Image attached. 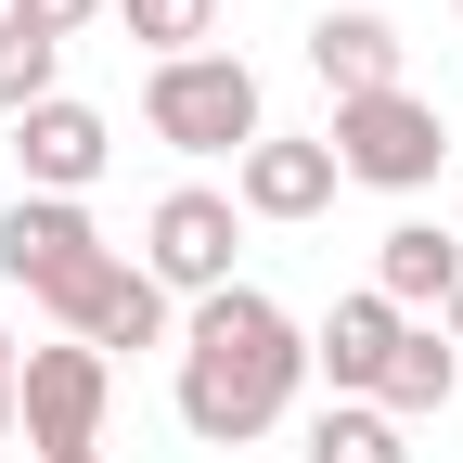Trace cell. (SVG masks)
<instances>
[{"instance_id": "obj_2", "label": "cell", "mask_w": 463, "mask_h": 463, "mask_svg": "<svg viewBox=\"0 0 463 463\" xmlns=\"http://www.w3.org/2000/svg\"><path fill=\"white\" fill-rule=\"evenodd\" d=\"M142 129L167 155H245L258 142V65L245 52H181L142 78Z\"/></svg>"}, {"instance_id": "obj_16", "label": "cell", "mask_w": 463, "mask_h": 463, "mask_svg": "<svg viewBox=\"0 0 463 463\" xmlns=\"http://www.w3.org/2000/svg\"><path fill=\"white\" fill-rule=\"evenodd\" d=\"M52 65H65V52L26 39L14 14H0V116H39V103H52Z\"/></svg>"}, {"instance_id": "obj_8", "label": "cell", "mask_w": 463, "mask_h": 463, "mask_svg": "<svg viewBox=\"0 0 463 463\" xmlns=\"http://www.w3.org/2000/svg\"><path fill=\"white\" fill-rule=\"evenodd\" d=\"M335 181H347L335 142H270V129H258L245 155H232V206H245V219H322Z\"/></svg>"}, {"instance_id": "obj_3", "label": "cell", "mask_w": 463, "mask_h": 463, "mask_svg": "<svg viewBox=\"0 0 463 463\" xmlns=\"http://www.w3.org/2000/svg\"><path fill=\"white\" fill-rule=\"evenodd\" d=\"M335 167L347 181H373V194H425L438 167L463 155L450 129H438V103H412V90H361V103H335Z\"/></svg>"}, {"instance_id": "obj_18", "label": "cell", "mask_w": 463, "mask_h": 463, "mask_svg": "<svg viewBox=\"0 0 463 463\" xmlns=\"http://www.w3.org/2000/svg\"><path fill=\"white\" fill-rule=\"evenodd\" d=\"M0 450H14V335H0Z\"/></svg>"}, {"instance_id": "obj_13", "label": "cell", "mask_w": 463, "mask_h": 463, "mask_svg": "<svg viewBox=\"0 0 463 463\" xmlns=\"http://www.w3.org/2000/svg\"><path fill=\"white\" fill-rule=\"evenodd\" d=\"M450 386H463V347H450L438 322H412V335H399V361H386V386H373V412H386V425L450 412Z\"/></svg>"}, {"instance_id": "obj_12", "label": "cell", "mask_w": 463, "mask_h": 463, "mask_svg": "<svg viewBox=\"0 0 463 463\" xmlns=\"http://www.w3.org/2000/svg\"><path fill=\"white\" fill-rule=\"evenodd\" d=\"M309 65H322V90H335V103L399 90V26H386V14H322V26H309Z\"/></svg>"}, {"instance_id": "obj_4", "label": "cell", "mask_w": 463, "mask_h": 463, "mask_svg": "<svg viewBox=\"0 0 463 463\" xmlns=\"http://www.w3.org/2000/svg\"><path fill=\"white\" fill-rule=\"evenodd\" d=\"M103 399H116V361L103 347H26L14 361V425H26V463H65V450H90L103 438Z\"/></svg>"}, {"instance_id": "obj_20", "label": "cell", "mask_w": 463, "mask_h": 463, "mask_svg": "<svg viewBox=\"0 0 463 463\" xmlns=\"http://www.w3.org/2000/svg\"><path fill=\"white\" fill-rule=\"evenodd\" d=\"M65 463H103V450H65Z\"/></svg>"}, {"instance_id": "obj_9", "label": "cell", "mask_w": 463, "mask_h": 463, "mask_svg": "<svg viewBox=\"0 0 463 463\" xmlns=\"http://www.w3.org/2000/svg\"><path fill=\"white\" fill-rule=\"evenodd\" d=\"M103 155H116V129H103L90 103H65V90H52L39 116H14V167H26V194H90Z\"/></svg>"}, {"instance_id": "obj_14", "label": "cell", "mask_w": 463, "mask_h": 463, "mask_svg": "<svg viewBox=\"0 0 463 463\" xmlns=\"http://www.w3.org/2000/svg\"><path fill=\"white\" fill-rule=\"evenodd\" d=\"M309 463H412V450H399V425L373 412V399H335V412L309 425Z\"/></svg>"}, {"instance_id": "obj_10", "label": "cell", "mask_w": 463, "mask_h": 463, "mask_svg": "<svg viewBox=\"0 0 463 463\" xmlns=\"http://www.w3.org/2000/svg\"><path fill=\"white\" fill-rule=\"evenodd\" d=\"M399 335H412V322H399L373 283H361V297H335V309H322L309 373H335V399H373V386H386V361H399Z\"/></svg>"}, {"instance_id": "obj_6", "label": "cell", "mask_w": 463, "mask_h": 463, "mask_svg": "<svg viewBox=\"0 0 463 463\" xmlns=\"http://www.w3.org/2000/svg\"><path fill=\"white\" fill-rule=\"evenodd\" d=\"M232 245H245V206L206 194V181H181V194L155 206V232H142V270L167 283V297H219V283H232Z\"/></svg>"}, {"instance_id": "obj_1", "label": "cell", "mask_w": 463, "mask_h": 463, "mask_svg": "<svg viewBox=\"0 0 463 463\" xmlns=\"http://www.w3.org/2000/svg\"><path fill=\"white\" fill-rule=\"evenodd\" d=\"M297 373H309V335L283 322L258 283L194 297V322H181V425H194L206 450L270 438L283 412H297Z\"/></svg>"}, {"instance_id": "obj_11", "label": "cell", "mask_w": 463, "mask_h": 463, "mask_svg": "<svg viewBox=\"0 0 463 463\" xmlns=\"http://www.w3.org/2000/svg\"><path fill=\"white\" fill-rule=\"evenodd\" d=\"M450 283H463V245H450L438 219H399L386 245H373V297H386L399 322H412V309L438 322V309H450Z\"/></svg>"}, {"instance_id": "obj_7", "label": "cell", "mask_w": 463, "mask_h": 463, "mask_svg": "<svg viewBox=\"0 0 463 463\" xmlns=\"http://www.w3.org/2000/svg\"><path fill=\"white\" fill-rule=\"evenodd\" d=\"M90 258H103V232H90V206H78V194H14V206H0V283L52 297V283L90 270Z\"/></svg>"}, {"instance_id": "obj_5", "label": "cell", "mask_w": 463, "mask_h": 463, "mask_svg": "<svg viewBox=\"0 0 463 463\" xmlns=\"http://www.w3.org/2000/svg\"><path fill=\"white\" fill-rule=\"evenodd\" d=\"M39 309L65 322L78 347H155V335H167V283H155L142 258H116V245H103L90 270H65V283H52Z\"/></svg>"}, {"instance_id": "obj_21", "label": "cell", "mask_w": 463, "mask_h": 463, "mask_svg": "<svg viewBox=\"0 0 463 463\" xmlns=\"http://www.w3.org/2000/svg\"><path fill=\"white\" fill-rule=\"evenodd\" d=\"M450 14H463V0H450Z\"/></svg>"}, {"instance_id": "obj_15", "label": "cell", "mask_w": 463, "mask_h": 463, "mask_svg": "<svg viewBox=\"0 0 463 463\" xmlns=\"http://www.w3.org/2000/svg\"><path fill=\"white\" fill-rule=\"evenodd\" d=\"M129 14V39L155 52V65H181V52H206V26H219V0H116Z\"/></svg>"}, {"instance_id": "obj_17", "label": "cell", "mask_w": 463, "mask_h": 463, "mask_svg": "<svg viewBox=\"0 0 463 463\" xmlns=\"http://www.w3.org/2000/svg\"><path fill=\"white\" fill-rule=\"evenodd\" d=\"M0 14H14L26 39H52V52H65V39H78L90 14H116V0H0Z\"/></svg>"}, {"instance_id": "obj_19", "label": "cell", "mask_w": 463, "mask_h": 463, "mask_svg": "<svg viewBox=\"0 0 463 463\" xmlns=\"http://www.w3.org/2000/svg\"><path fill=\"white\" fill-rule=\"evenodd\" d=\"M438 335H450V347H463V283H450V309H438Z\"/></svg>"}]
</instances>
